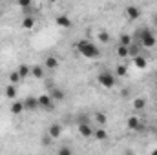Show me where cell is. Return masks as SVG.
Instances as JSON below:
<instances>
[{
	"mask_svg": "<svg viewBox=\"0 0 157 155\" xmlns=\"http://www.w3.org/2000/svg\"><path fill=\"white\" fill-rule=\"evenodd\" d=\"M75 47H77L78 53L82 57H86V59H97L101 55V49L93 42H90V40H78L77 44H75Z\"/></svg>",
	"mask_w": 157,
	"mask_h": 155,
	"instance_id": "cell-1",
	"label": "cell"
},
{
	"mask_svg": "<svg viewBox=\"0 0 157 155\" xmlns=\"http://www.w3.org/2000/svg\"><path fill=\"white\" fill-rule=\"evenodd\" d=\"M141 44H143L144 47H154L157 44V39H155V35H154L152 29L143 28V31H141Z\"/></svg>",
	"mask_w": 157,
	"mask_h": 155,
	"instance_id": "cell-2",
	"label": "cell"
},
{
	"mask_svg": "<svg viewBox=\"0 0 157 155\" xmlns=\"http://www.w3.org/2000/svg\"><path fill=\"white\" fill-rule=\"evenodd\" d=\"M99 84H101L102 88L112 89V88L115 86V77H113V73H110V71H101V73H99Z\"/></svg>",
	"mask_w": 157,
	"mask_h": 155,
	"instance_id": "cell-3",
	"label": "cell"
},
{
	"mask_svg": "<svg viewBox=\"0 0 157 155\" xmlns=\"http://www.w3.org/2000/svg\"><path fill=\"white\" fill-rule=\"evenodd\" d=\"M93 131H95V130H93L88 122H80V124H78V133H80L82 137H86V139H88V137H93Z\"/></svg>",
	"mask_w": 157,
	"mask_h": 155,
	"instance_id": "cell-4",
	"label": "cell"
},
{
	"mask_svg": "<svg viewBox=\"0 0 157 155\" xmlns=\"http://www.w3.org/2000/svg\"><path fill=\"white\" fill-rule=\"evenodd\" d=\"M39 106L44 108V110H53V100H51V97H49V95L39 97Z\"/></svg>",
	"mask_w": 157,
	"mask_h": 155,
	"instance_id": "cell-5",
	"label": "cell"
},
{
	"mask_svg": "<svg viewBox=\"0 0 157 155\" xmlns=\"http://www.w3.org/2000/svg\"><path fill=\"white\" fill-rule=\"evenodd\" d=\"M126 15H128L130 20H137V18L141 17V9H139L137 6H128V7H126Z\"/></svg>",
	"mask_w": 157,
	"mask_h": 155,
	"instance_id": "cell-6",
	"label": "cell"
},
{
	"mask_svg": "<svg viewBox=\"0 0 157 155\" xmlns=\"http://www.w3.org/2000/svg\"><path fill=\"white\" fill-rule=\"evenodd\" d=\"M60 133H62V126H60V124H51V126L48 128V135H49L51 139H59Z\"/></svg>",
	"mask_w": 157,
	"mask_h": 155,
	"instance_id": "cell-7",
	"label": "cell"
},
{
	"mask_svg": "<svg viewBox=\"0 0 157 155\" xmlns=\"http://www.w3.org/2000/svg\"><path fill=\"white\" fill-rule=\"evenodd\" d=\"M128 128L133 130V131H141L143 130V124L137 117H128Z\"/></svg>",
	"mask_w": 157,
	"mask_h": 155,
	"instance_id": "cell-8",
	"label": "cell"
},
{
	"mask_svg": "<svg viewBox=\"0 0 157 155\" xmlns=\"http://www.w3.org/2000/svg\"><path fill=\"white\" fill-rule=\"evenodd\" d=\"M57 26L68 29V28H71V20L68 18V15H59V17H57Z\"/></svg>",
	"mask_w": 157,
	"mask_h": 155,
	"instance_id": "cell-9",
	"label": "cell"
},
{
	"mask_svg": "<svg viewBox=\"0 0 157 155\" xmlns=\"http://www.w3.org/2000/svg\"><path fill=\"white\" fill-rule=\"evenodd\" d=\"M49 97H51V100H64V91H60L59 88H51Z\"/></svg>",
	"mask_w": 157,
	"mask_h": 155,
	"instance_id": "cell-10",
	"label": "cell"
},
{
	"mask_svg": "<svg viewBox=\"0 0 157 155\" xmlns=\"http://www.w3.org/2000/svg\"><path fill=\"white\" fill-rule=\"evenodd\" d=\"M24 106H26V110H37V108H39V99L28 97V99L24 100Z\"/></svg>",
	"mask_w": 157,
	"mask_h": 155,
	"instance_id": "cell-11",
	"label": "cell"
},
{
	"mask_svg": "<svg viewBox=\"0 0 157 155\" xmlns=\"http://www.w3.org/2000/svg\"><path fill=\"white\" fill-rule=\"evenodd\" d=\"M24 110H26L24 102H13V104H11V113H13V115H20Z\"/></svg>",
	"mask_w": 157,
	"mask_h": 155,
	"instance_id": "cell-12",
	"label": "cell"
},
{
	"mask_svg": "<svg viewBox=\"0 0 157 155\" xmlns=\"http://www.w3.org/2000/svg\"><path fill=\"white\" fill-rule=\"evenodd\" d=\"M93 137H95L97 141H108V131H106L104 128H99V130L93 131Z\"/></svg>",
	"mask_w": 157,
	"mask_h": 155,
	"instance_id": "cell-13",
	"label": "cell"
},
{
	"mask_svg": "<svg viewBox=\"0 0 157 155\" xmlns=\"http://www.w3.org/2000/svg\"><path fill=\"white\" fill-rule=\"evenodd\" d=\"M44 64H46L48 70H55V68L59 66V59H57V57H48V59L44 60Z\"/></svg>",
	"mask_w": 157,
	"mask_h": 155,
	"instance_id": "cell-14",
	"label": "cell"
},
{
	"mask_svg": "<svg viewBox=\"0 0 157 155\" xmlns=\"http://www.w3.org/2000/svg\"><path fill=\"white\" fill-rule=\"evenodd\" d=\"M133 64H135V68H137V70H144V68L148 66V62H146V59H144V57H141V55L133 59Z\"/></svg>",
	"mask_w": 157,
	"mask_h": 155,
	"instance_id": "cell-15",
	"label": "cell"
},
{
	"mask_svg": "<svg viewBox=\"0 0 157 155\" xmlns=\"http://www.w3.org/2000/svg\"><path fill=\"white\" fill-rule=\"evenodd\" d=\"M6 99H15L17 97V86L15 84H9V86H6Z\"/></svg>",
	"mask_w": 157,
	"mask_h": 155,
	"instance_id": "cell-16",
	"label": "cell"
},
{
	"mask_svg": "<svg viewBox=\"0 0 157 155\" xmlns=\"http://www.w3.org/2000/svg\"><path fill=\"white\" fill-rule=\"evenodd\" d=\"M17 73L20 75V78H24V77H28V75H31V68H28L26 64H22V66H18Z\"/></svg>",
	"mask_w": 157,
	"mask_h": 155,
	"instance_id": "cell-17",
	"label": "cell"
},
{
	"mask_svg": "<svg viewBox=\"0 0 157 155\" xmlns=\"http://www.w3.org/2000/svg\"><path fill=\"white\" fill-rule=\"evenodd\" d=\"M119 46H122V47H130V46H132V37H130V35H121V39H119Z\"/></svg>",
	"mask_w": 157,
	"mask_h": 155,
	"instance_id": "cell-18",
	"label": "cell"
},
{
	"mask_svg": "<svg viewBox=\"0 0 157 155\" xmlns=\"http://www.w3.org/2000/svg\"><path fill=\"white\" fill-rule=\"evenodd\" d=\"M33 26H35V18H33V17H26V18L22 20V28H24V29H31Z\"/></svg>",
	"mask_w": 157,
	"mask_h": 155,
	"instance_id": "cell-19",
	"label": "cell"
},
{
	"mask_svg": "<svg viewBox=\"0 0 157 155\" xmlns=\"http://www.w3.org/2000/svg\"><path fill=\"white\" fill-rule=\"evenodd\" d=\"M31 75L37 77V78L44 77V70H42V66H33V68H31Z\"/></svg>",
	"mask_w": 157,
	"mask_h": 155,
	"instance_id": "cell-20",
	"label": "cell"
},
{
	"mask_svg": "<svg viewBox=\"0 0 157 155\" xmlns=\"http://www.w3.org/2000/svg\"><path fill=\"white\" fill-rule=\"evenodd\" d=\"M128 57H139V46L137 44H132L130 47H128Z\"/></svg>",
	"mask_w": 157,
	"mask_h": 155,
	"instance_id": "cell-21",
	"label": "cell"
},
{
	"mask_svg": "<svg viewBox=\"0 0 157 155\" xmlns=\"http://www.w3.org/2000/svg\"><path fill=\"white\" fill-rule=\"evenodd\" d=\"M144 106H146V100H144L143 97H139V99L133 100V108H135V110H143Z\"/></svg>",
	"mask_w": 157,
	"mask_h": 155,
	"instance_id": "cell-22",
	"label": "cell"
},
{
	"mask_svg": "<svg viewBox=\"0 0 157 155\" xmlns=\"http://www.w3.org/2000/svg\"><path fill=\"white\" fill-rule=\"evenodd\" d=\"M115 73H117L119 77H126V73H128V68H126V66H122V64H119L117 68H115Z\"/></svg>",
	"mask_w": 157,
	"mask_h": 155,
	"instance_id": "cell-23",
	"label": "cell"
},
{
	"mask_svg": "<svg viewBox=\"0 0 157 155\" xmlns=\"http://www.w3.org/2000/svg\"><path fill=\"white\" fill-rule=\"evenodd\" d=\"M95 120H97L99 124H106V122H108V117L104 115V113H95Z\"/></svg>",
	"mask_w": 157,
	"mask_h": 155,
	"instance_id": "cell-24",
	"label": "cell"
},
{
	"mask_svg": "<svg viewBox=\"0 0 157 155\" xmlns=\"http://www.w3.org/2000/svg\"><path fill=\"white\" fill-rule=\"evenodd\" d=\"M99 42H102V44L110 42V35H108L106 31H101V33H99Z\"/></svg>",
	"mask_w": 157,
	"mask_h": 155,
	"instance_id": "cell-25",
	"label": "cell"
},
{
	"mask_svg": "<svg viewBox=\"0 0 157 155\" xmlns=\"http://www.w3.org/2000/svg\"><path fill=\"white\" fill-rule=\"evenodd\" d=\"M9 80H11V84H17V82H20L22 78H20V75H18L17 71H13V73H9Z\"/></svg>",
	"mask_w": 157,
	"mask_h": 155,
	"instance_id": "cell-26",
	"label": "cell"
},
{
	"mask_svg": "<svg viewBox=\"0 0 157 155\" xmlns=\"http://www.w3.org/2000/svg\"><path fill=\"white\" fill-rule=\"evenodd\" d=\"M57 155H73V153H71V150H70L68 146H60L59 152H57Z\"/></svg>",
	"mask_w": 157,
	"mask_h": 155,
	"instance_id": "cell-27",
	"label": "cell"
},
{
	"mask_svg": "<svg viewBox=\"0 0 157 155\" xmlns=\"http://www.w3.org/2000/svg\"><path fill=\"white\" fill-rule=\"evenodd\" d=\"M117 55L121 57V59L128 57V47H122V46H119V47H117Z\"/></svg>",
	"mask_w": 157,
	"mask_h": 155,
	"instance_id": "cell-28",
	"label": "cell"
},
{
	"mask_svg": "<svg viewBox=\"0 0 157 155\" xmlns=\"http://www.w3.org/2000/svg\"><path fill=\"white\" fill-rule=\"evenodd\" d=\"M18 6H20V7H29V6H31V2H29V0H20V2H18Z\"/></svg>",
	"mask_w": 157,
	"mask_h": 155,
	"instance_id": "cell-29",
	"label": "cell"
},
{
	"mask_svg": "<svg viewBox=\"0 0 157 155\" xmlns=\"http://www.w3.org/2000/svg\"><path fill=\"white\" fill-rule=\"evenodd\" d=\"M124 153H126V155H133V152H132V150H126Z\"/></svg>",
	"mask_w": 157,
	"mask_h": 155,
	"instance_id": "cell-30",
	"label": "cell"
},
{
	"mask_svg": "<svg viewBox=\"0 0 157 155\" xmlns=\"http://www.w3.org/2000/svg\"><path fill=\"white\" fill-rule=\"evenodd\" d=\"M150 155H157V150H152V153Z\"/></svg>",
	"mask_w": 157,
	"mask_h": 155,
	"instance_id": "cell-31",
	"label": "cell"
},
{
	"mask_svg": "<svg viewBox=\"0 0 157 155\" xmlns=\"http://www.w3.org/2000/svg\"><path fill=\"white\" fill-rule=\"evenodd\" d=\"M155 24H157V15H155Z\"/></svg>",
	"mask_w": 157,
	"mask_h": 155,
	"instance_id": "cell-32",
	"label": "cell"
}]
</instances>
